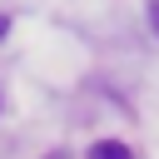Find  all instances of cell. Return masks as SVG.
Here are the masks:
<instances>
[{
	"instance_id": "cell-1",
	"label": "cell",
	"mask_w": 159,
	"mask_h": 159,
	"mask_svg": "<svg viewBox=\"0 0 159 159\" xmlns=\"http://www.w3.org/2000/svg\"><path fill=\"white\" fill-rule=\"evenodd\" d=\"M89 159H134V154H129V144H119V139H99V144L89 149Z\"/></svg>"
},
{
	"instance_id": "cell-2",
	"label": "cell",
	"mask_w": 159,
	"mask_h": 159,
	"mask_svg": "<svg viewBox=\"0 0 159 159\" xmlns=\"http://www.w3.org/2000/svg\"><path fill=\"white\" fill-rule=\"evenodd\" d=\"M5 30H10V25H5V15H0V35H5Z\"/></svg>"
},
{
	"instance_id": "cell-3",
	"label": "cell",
	"mask_w": 159,
	"mask_h": 159,
	"mask_svg": "<svg viewBox=\"0 0 159 159\" xmlns=\"http://www.w3.org/2000/svg\"><path fill=\"white\" fill-rule=\"evenodd\" d=\"M50 159H70V154H50Z\"/></svg>"
}]
</instances>
